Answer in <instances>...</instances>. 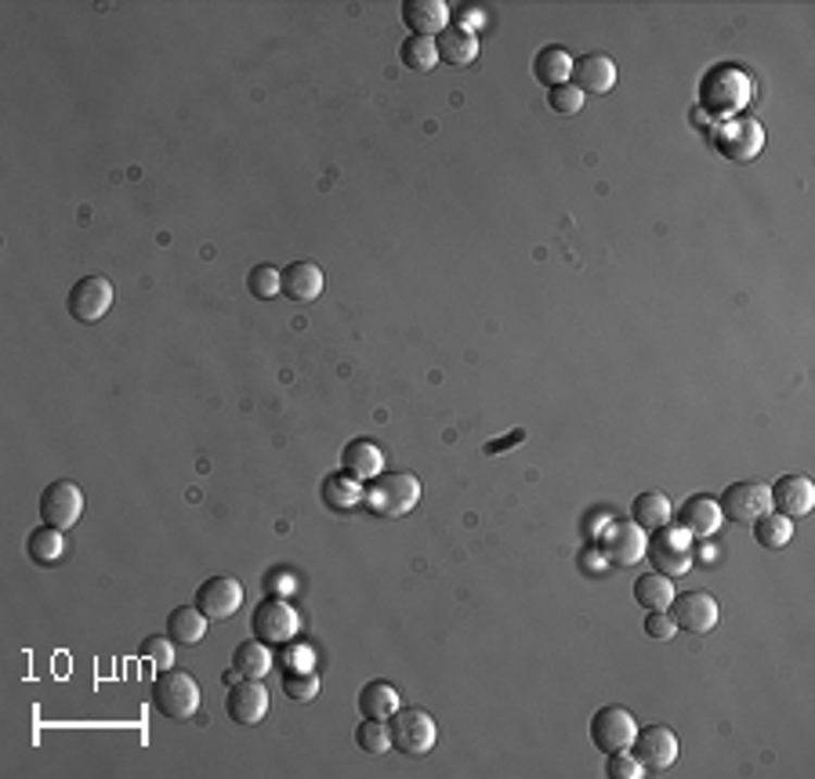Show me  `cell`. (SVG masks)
I'll list each match as a JSON object with an SVG mask.
<instances>
[{
	"mask_svg": "<svg viewBox=\"0 0 815 779\" xmlns=\"http://www.w3.org/2000/svg\"><path fill=\"white\" fill-rule=\"evenodd\" d=\"M667 613L674 616V624H678L681 631H689V634L714 631L717 616H722V610H717V599H714L711 591H681V594H674Z\"/></svg>",
	"mask_w": 815,
	"mask_h": 779,
	"instance_id": "obj_13",
	"label": "cell"
},
{
	"mask_svg": "<svg viewBox=\"0 0 815 779\" xmlns=\"http://www.w3.org/2000/svg\"><path fill=\"white\" fill-rule=\"evenodd\" d=\"M635 736H638V721H635V714H630L627 707L613 703V707L594 711V718H591V740H594V746L602 754L627 751Z\"/></svg>",
	"mask_w": 815,
	"mask_h": 779,
	"instance_id": "obj_12",
	"label": "cell"
},
{
	"mask_svg": "<svg viewBox=\"0 0 815 779\" xmlns=\"http://www.w3.org/2000/svg\"><path fill=\"white\" fill-rule=\"evenodd\" d=\"M287 670H312V656H309V649H304V645L290 649V656H287Z\"/></svg>",
	"mask_w": 815,
	"mask_h": 779,
	"instance_id": "obj_41",
	"label": "cell"
},
{
	"mask_svg": "<svg viewBox=\"0 0 815 779\" xmlns=\"http://www.w3.org/2000/svg\"><path fill=\"white\" fill-rule=\"evenodd\" d=\"M141 656L152 659L160 670L174 667V659H178V642H174L171 634H149L146 642H141Z\"/></svg>",
	"mask_w": 815,
	"mask_h": 779,
	"instance_id": "obj_35",
	"label": "cell"
},
{
	"mask_svg": "<svg viewBox=\"0 0 815 779\" xmlns=\"http://www.w3.org/2000/svg\"><path fill=\"white\" fill-rule=\"evenodd\" d=\"M326 276L315 262H293L279 273V290L298 305H312V301L323 298Z\"/></svg>",
	"mask_w": 815,
	"mask_h": 779,
	"instance_id": "obj_19",
	"label": "cell"
},
{
	"mask_svg": "<svg viewBox=\"0 0 815 779\" xmlns=\"http://www.w3.org/2000/svg\"><path fill=\"white\" fill-rule=\"evenodd\" d=\"M388 729H391V746L410 757L428 754L439 743V725H435V718L424 707H399L388 718Z\"/></svg>",
	"mask_w": 815,
	"mask_h": 779,
	"instance_id": "obj_4",
	"label": "cell"
},
{
	"mask_svg": "<svg viewBox=\"0 0 815 779\" xmlns=\"http://www.w3.org/2000/svg\"><path fill=\"white\" fill-rule=\"evenodd\" d=\"M399 59H402V66L413 73H431L439 66V45H435L431 37H406L399 48Z\"/></svg>",
	"mask_w": 815,
	"mask_h": 779,
	"instance_id": "obj_33",
	"label": "cell"
},
{
	"mask_svg": "<svg viewBox=\"0 0 815 779\" xmlns=\"http://www.w3.org/2000/svg\"><path fill=\"white\" fill-rule=\"evenodd\" d=\"M247 290H250V294H254L258 301H268V298L283 294V290H279V268H272V265H254V268H250V276H247Z\"/></svg>",
	"mask_w": 815,
	"mask_h": 779,
	"instance_id": "obj_36",
	"label": "cell"
},
{
	"mask_svg": "<svg viewBox=\"0 0 815 779\" xmlns=\"http://www.w3.org/2000/svg\"><path fill=\"white\" fill-rule=\"evenodd\" d=\"M522 439H526V431H511V436L507 439H493V442H486V453H489V457H497V453H507V447H515V442H522Z\"/></svg>",
	"mask_w": 815,
	"mask_h": 779,
	"instance_id": "obj_42",
	"label": "cell"
},
{
	"mask_svg": "<svg viewBox=\"0 0 815 779\" xmlns=\"http://www.w3.org/2000/svg\"><path fill=\"white\" fill-rule=\"evenodd\" d=\"M532 77H537L543 88H562V84H569L573 77V55L565 48H540L537 59H532Z\"/></svg>",
	"mask_w": 815,
	"mask_h": 779,
	"instance_id": "obj_24",
	"label": "cell"
},
{
	"mask_svg": "<svg viewBox=\"0 0 815 779\" xmlns=\"http://www.w3.org/2000/svg\"><path fill=\"white\" fill-rule=\"evenodd\" d=\"M569 84L584 95H609L616 88V62L609 55H602V51H591V55L573 59Z\"/></svg>",
	"mask_w": 815,
	"mask_h": 779,
	"instance_id": "obj_17",
	"label": "cell"
},
{
	"mask_svg": "<svg viewBox=\"0 0 815 779\" xmlns=\"http://www.w3.org/2000/svg\"><path fill=\"white\" fill-rule=\"evenodd\" d=\"M435 45H439V62H446V66H472V62L478 59V37H475V29H467L461 23L446 26L442 34L435 37Z\"/></svg>",
	"mask_w": 815,
	"mask_h": 779,
	"instance_id": "obj_22",
	"label": "cell"
},
{
	"mask_svg": "<svg viewBox=\"0 0 815 779\" xmlns=\"http://www.w3.org/2000/svg\"><path fill=\"white\" fill-rule=\"evenodd\" d=\"M645 529H641L635 518H613L605 523V529L598 533V551H602L605 562L613 566H635L645 555Z\"/></svg>",
	"mask_w": 815,
	"mask_h": 779,
	"instance_id": "obj_7",
	"label": "cell"
},
{
	"mask_svg": "<svg viewBox=\"0 0 815 779\" xmlns=\"http://www.w3.org/2000/svg\"><path fill=\"white\" fill-rule=\"evenodd\" d=\"M627 751L638 757V765L645 768V772L660 776L678 762V736H674V729H667V725H645V729H638Z\"/></svg>",
	"mask_w": 815,
	"mask_h": 779,
	"instance_id": "obj_8",
	"label": "cell"
},
{
	"mask_svg": "<svg viewBox=\"0 0 815 779\" xmlns=\"http://www.w3.org/2000/svg\"><path fill=\"white\" fill-rule=\"evenodd\" d=\"M402 23L410 26V37H439L450 26V8L442 0H406L402 4Z\"/></svg>",
	"mask_w": 815,
	"mask_h": 779,
	"instance_id": "obj_21",
	"label": "cell"
},
{
	"mask_svg": "<svg viewBox=\"0 0 815 779\" xmlns=\"http://www.w3.org/2000/svg\"><path fill=\"white\" fill-rule=\"evenodd\" d=\"M674 631H678V624H674V616L667 610H649V616H645V634L649 638L667 642V638H674Z\"/></svg>",
	"mask_w": 815,
	"mask_h": 779,
	"instance_id": "obj_40",
	"label": "cell"
},
{
	"mask_svg": "<svg viewBox=\"0 0 815 779\" xmlns=\"http://www.w3.org/2000/svg\"><path fill=\"white\" fill-rule=\"evenodd\" d=\"M355 743L363 746L366 754H385L391 751V729L385 718H363L355 725Z\"/></svg>",
	"mask_w": 815,
	"mask_h": 779,
	"instance_id": "obj_34",
	"label": "cell"
},
{
	"mask_svg": "<svg viewBox=\"0 0 815 779\" xmlns=\"http://www.w3.org/2000/svg\"><path fill=\"white\" fill-rule=\"evenodd\" d=\"M243 605V583L236 577H211L196 588V610L206 613V620H228Z\"/></svg>",
	"mask_w": 815,
	"mask_h": 779,
	"instance_id": "obj_15",
	"label": "cell"
},
{
	"mask_svg": "<svg viewBox=\"0 0 815 779\" xmlns=\"http://www.w3.org/2000/svg\"><path fill=\"white\" fill-rule=\"evenodd\" d=\"M363 493H366L363 482L348 472H337V475H330V479H323V490H319L323 504L334 507V512H352V507L363 501Z\"/></svg>",
	"mask_w": 815,
	"mask_h": 779,
	"instance_id": "obj_26",
	"label": "cell"
},
{
	"mask_svg": "<svg viewBox=\"0 0 815 779\" xmlns=\"http://www.w3.org/2000/svg\"><path fill=\"white\" fill-rule=\"evenodd\" d=\"M768 493L772 507L787 518H801L815 507V486L804 475H782V479H776V486H768Z\"/></svg>",
	"mask_w": 815,
	"mask_h": 779,
	"instance_id": "obj_20",
	"label": "cell"
},
{
	"mask_svg": "<svg viewBox=\"0 0 815 779\" xmlns=\"http://www.w3.org/2000/svg\"><path fill=\"white\" fill-rule=\"evenodd\" d=\"M674 580L663 577V573H641L635 580V599L638 605H645V610H670V599H674Z\"/></svg>",
	"mask_w": 815,
	"mask_h": 779,
	"instance_id": "obj_30",
	"label": "cell"
},
{
	"mask_svg": "<svg viewBox=\"0 0 815 779\" xmlns=\"http://www.w3.org/2000/svg\"><path fill=\"white\" fill-rule=\"evenodd\" d=\"M206 613H200L196 605H178V610H171L167 616V634L174 638L178 645H200L206 638Z\"/></svg>",
	"mask_w": 815,
	"mask_h": 779,
	"instance_id": "obj_25",
	"label": "cell"
},
{
	"mask_svg": "<svg viewBox=\"0 0 815 779\" xmlns=\"http://www.w3.org/2000/svg\"><path fill=\"white\" fill-rule=\"evenodd\" d=\"M65 309H70V316L76 323H87V327H91V323H98L113 309V284H109L105 276L76 279L70 298H65Z\"/></svg>",
	"mask_w": 815,
	"mask_h": 779,
	"instance_id": "obj_11",
	"label": "cell"
},
{
	"mask_svg": "<svg viewBox=\"0 0 815 779\" xmlns=\"http://www.w3.org/2000/svg\"><path fill=\"white\" fill-rule=\"evenodd\" d=\"M225 711H228V718L239 721V725L265 721V714H268V689L261 686L258 678L233 681V686H228V696H225Z\"/></svg>",
	"mask_w": 815,
	"mask_h": 779,
	"instance_id": "obj_16",
	"label": "cell"
},
{
	"mask_svg": "<svg viewBox=\"0 0 815 779\" xmlns=\"http://www.w3.org/2000/svg\"><path fill=\"white\" fill-rule=\"evenodd\" d=\"M84 515V493L80 486L70 482V479H54L43 486L40 493V518L43 526H54V529H73L76 523H80Z\"/></svg>",
	"mask_w": 815,
	"mask_h": 779,
	"instance_id": "obj_9",
	"label": "cell"
},
{
	"mask_svg": "<svg viewBox=\"0 0 815 779\" xmlns=\"http://www.w3.org/2000/svg\"><path fill=\"white\" fill-rule=\"evenodd\" d=\"M678 526L689 533L692 540H706V537H714L717 529H722V523H725V515H722V504L714 501V497H706V493H695V497H689L678 512Z\"/></svg>",
	"mask_w": 815,
	"mask_h": 779,
	"instance_id": "obj_18",
	"label": "cell"
},
{
	"mask_svg": "<svg viewBox=\"0 0 815 779\" xmlns=\"http://www.w3.org/2000/svg\"><path fill=\"white\" fill-rule=\"evenodd\" d=\"M26 551H29V558L37 562V566H54L62 555H65V537H62V529H54V526H40V529H33V533L26 537Z\"/></svg>",
	"mask_w": 815,
	"mask_h": 779,
	"instance_id": "obj_31",
	"label": "cell"
},
{
	"mask_svg": "<svg viewBox=\"0 0 815 779\" xmlns=\"http://www.w3.org/2000/svg\"><path fill=\"white\" fill-rule=\"evenodd\" d=\"M233 667L239 670V678H265L272 670V649L261 638H250V642H239L233 653Z\"/></svg>",
	"mask_w": 815,
	"mask_h": 779,
	"instance_id": "obj_29",
	"label": "cell"
},
{
	"mask_svg": "<svg viewBox=\"0 0 815 779\" xmlns=\"http://www.w3.org/2000/svg\"><path fill=\"white\" fill-rule=\"evenodd\" d=\"M609 762H605V776L609 779H638L645 768L638 765V757L630 754V751H613V754H605Z\"/></svg>",
	"mask_w": 815,
	"mask_h": 779,
	"instance_id": "obj_39",
	"label": "cell"
},
{
	"mask_svg": "<svg viewBox=\"0 0 815 779\" xmlns=\"http://www.w3.org/2000/svg\"><path fill=\"white\" fill-rule=\"evenodd\" d=\"M750 102V77L739 66H714L700 80V105L714 121H732Z\"/></svg>",
	"mask_w": 815,
	"mask_h": 779,
	"instance_id": "obj_1",
	"label": "cell"
},
{
	"mask_svg": "<svg viewBox=\"0 0 815 779\" xmlns=\"http://www.w3.org/2000/svg\"><path fill=\"white\" fill-rule=\"evenodd\" d=\"M630 518H635V523L649 533V529H660V526L670 523V518H674V504L663 493L645 490V493L635 497V504H630Z\"/></svg>",
	"mask_w": 815,
	"mask_h": 779,
	"instance_id": "obj_28",
	"label": "cell"
},
{
	"mask_svg": "<svg viewBox=\"0 0 815 779\" xmlns=\"http://www.w3.org/2000/svg\"><path fill=\"white\" fill-rule=\"evenodd\" d=\"M754 537L761 548H787L793 540V518H787L782 512H765L754 518Z\"/></svg>",
	"mask_w": 815,
	"mask_h": 779,
	"instance_id": "obj_32",
	"label": "cell"
},
{
	"mask_svg": "<svg viewBox=\"0 0 815 779\" xmlns=\"http://www.w3.org/2000/svg\"><path fill=\"white\" fill-rule=\"evenodd\" d=\"M359 711H363V718H391V714L399 711V692L388 686L385 678H374L366 681L363 689H359Z\"/></svg>",
	"mask_w": 815,
	"mask_h": 779,
	"instance_id": "obj_27",
	"label": "cell"
},
{
	"mask_svg": "<svg viewBox=\"0 0 815 779\" xmlns=\"http://www.w3.org/2000/svg\"><path fill=\"white\" fill-rule=\"evenodd\" d=\"M152 707L163 718H192L200 711V681L189 670L167 667L152 678Z\"/></svg>",
	"mask_w": 815,
	"mask_h": 779,
	"instance_id": "obj_3",
	"label": "cell"
},
{
	"mask_svg": "<svg viewBox=\"0 0 815 779\" xmlns=\"http://www.w3.org/2000/svg\"><path fill=\"white\" fill-rule=\"evenodd\" d=\"M250 627H254V638L268 645H283L298 634L301 616L287 599H261L254 605V616H250Z\"/></svg>",
	"mask_w": 815,
	"mask_h": 779,
	"instance_id": "obj_10",
	"label": "cell"
},
{
	"mask_svg": "<svg viewBox=\"0 0 815 779\" xmlns=\"http://www.w3.org/2000/svg\"><path fill=\"white\" fill-rule=\"evenodd\" d=\"M645 555L656 566L663 577H681V573L692 569V537L685 533L681 526H660L652 529V537L645 540Z\"/></svg>",
	"mask_w": 815,
	"mask_h": 779,
	"instance_id": "obj_6",
	"label": "cell"
},
{
	"mask_svg": "<svg viewBox=\"0 0 815 779\" xmlns=\"http://www.w3.org/2000/svg\"><path fill=\"white\" fill-rule=\"evenodd\" d=\"M283 692H287L290 700L298 703H309L319 696V678L312 675V670H287V678H283Z\"/></svg>",
	"mask_w": 815,
	"mask_h": 779,
	"instance_id": "obj_37",
	"label": "cell"
},
{
	"mask_svg": "<svg viewBox=\"0 0 815 779\" xmlns=\"http://www.w3.org/2000/svg\"><path fill=\"white\" fill-rule=\"evenodd\" d=\"M722 515H728L732 523H754L757 515L772 512V493L765 482L757 479H739L722 493Z\"/></svg>",
	"mask_w": 815,
	"mask_h": 779,
	"instance_id": "obj_14",
	"label": "cell"
},
{
	"mask_svg": "<svg viewBox=\"0 0 815 779\" xmlns=\"http://www.w3.org/2000/svg\"><path fill=\"white\" fill-rule=\"evenodd\" d=\"M714 149L732 164H750L765 149V127L754 116H732L714 127Z\"/></svg>",
	"mask_w": 815,
	"mask_h": 779,
	"instance_id": "obj_5",
	"label": "cell"
},
{
	"mask_svg": "<svg viewBox=\"0 0 815 779\" xmlns=\"http://www.w3.org/2000/svg\"><path fill=\"white\" fill-rule=\"evenodd\" d=\"M363 501L380 518H402L421 504V479L413 472H380L369 479Z\"/></svg>",
	"mask_w": 815,
	"mask_h": 779,
	"instance_id": "obj_2",
	"label": "cell"
},
{
	"mask_svg": "<svg viewBox=\"0 0 815 779\" xmlns=\"http://www.w3.org/2000/svg\"><path fill=\"white\" fill-rule=\"evenodd\" d=\"M341 468L355 479H377L385 472V450L374 439H352L341 450Z\"/></svg>",
	"mask_w": 815,
	"mask_h": 779,
	"instance_id": "obj_23",
	"label": "cell"
},
{
	"mask_svg": "<svg viewBox=\"0 0 815 779\" xmlns=\"http://www.w3.org/2000/svg\"><path fill=\"white\" fill-rule=\"evenodd\" d=\"M584 102H587V95L576 91L573 84H562V88H551V91H548V105H551L554 113H562V116L580 113Z\"/></svg>",
	"mask_w": 815,
	"mask_h": 779,
	"instance_id": "obj_38",
	"label": "cell"
}]
</instances>
